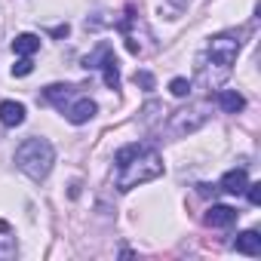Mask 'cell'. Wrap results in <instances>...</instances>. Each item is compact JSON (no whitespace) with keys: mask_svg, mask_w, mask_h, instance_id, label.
<instances>
[{"mask_svg":"<svg viewBox=\"0 0 261 261\" xmlns=\"http://www.w3.org/2000/svg\"><path fill=\"white\" fill-rule=\"evenodd\" d=\"M31 71H34V62H31V56H22V59L13 65V74H16V77H28Z\"/></svg>","mask_w":261,"mask_h":261,"instance_id":"2e32d148","label":"cell"},{"mask_svg":"<svg viewBox=\"0 0 261 261\" xmlns=\"http://www.w3.org/2000/svg\"><path fill=\"white\" fill-rule=\"evenodd\" d=\"M243 194H249V203H252V206H261V185H258V181H255V185H246Z\"/></svg>","mask_w":261,"mask_h":261,"instance_id":"e0dca14e","label":"cell"},{"mask_svg":"<svg viewBox=\"0 0 261 261\" xmlns=\"http://www.w3.org/2000/svg\"><path fill=\"white\" fill-rule=\"evenodd\" d=\"M139 86H145V89H154V77L148 74V71H136V77H133Z\"/></svg>","mask_w":261,"mask_h":261,"instance_id":"ac0fdd59","label":"cell"},{"mask_svg":"<svg viewBox=\"0 0 261 261\" xmlns=\"http://www.w3.org/2000/svg\"><path fill=\"white\" fill-rule=\"evenodd\" d=\"M10 230H13V227H10V224H7L4 218H0V233H10Z\"/></svg>","mask_w":261,"mask_h":261,"instance_id":"ffe728a7","label":"cell"},{"mask_svg":"<svg viewBox=\"0 0 261 261\" xmlns=\"http://www.w3.org/2000/svg\"><path fill=\"white\" fill-rule=\"evenodd\" d=\"M117 31L126 37V49L133 53V56H145V53H148V43H145V40H151V34H148V25L142 22L136 4H129V7H126L123 19L117 22Z\"/></svg>","mask_w":261,"mask_h":261,"instance_id":"277c9868","label":"cell"},{"mask_svg":"<svg viewBox=\"0 0 261 261\" xmlns=\"http://www.w3.org/2000/svg\"><path fill=\"white\" fill-rule=\"evenodd\" d=\"M233 249L243 252V255H249V258H258V255H261V237H258V230H243V233H237Z\"/></svg>","mask_w":261,"mask_h":261,"instance_id":"ba28073f","label":"cell"},{"mask_svg":"<svg viewBox=\"0 0 261 261\" xmlns=\"http://www.w3.org/2000/svg\"><path fill=\"white\" fill-rule=\"evenodd\" d=\"M68 31H71V28H68V22H65V25H56L49 34H53V37H68Z\"/></svg>","mask_w":261,"mask_h":261,"instance_id":"d6986e66","label":"cell"},{"mask_svg":"<svg viewBox=\"0 0 261 261\" xmlns=\"http://www.w3.org/2000/svg\"><path fill=\"white\" fill-rule=\"evenodd\" d=\"M240 37L243 34L227 31V34H218V37L209 40L206 53L197 59V71H200V80L206 86H218V83L227 80V74L233 71V62L240 56V46H243Z\"/></svg>","mask_w":261,"mask_h":261,"instance_id":"7a4b0ae2","label":"cell"},{"mask_svg":"<svg viewBox=\"0 0 261 261\" xmlns=\"http://www.w3.org/2000/svg\"><path fill=\"white\" fill-rule=\"evenodd\" d=\"M0 123L4 126H22L25 123V105L22 101H4L0 105Z\"/></svg>","mask_w":261,"mask_h":261,"instance_id":"30bf717a","label":"cell"},{"mask_svg":"<svg viewBox=\"0 0 261 261\" xmlns=\"http://www.w3.org/2000/svg\"><path fill=\"white\" fill-rule=\"evenodd\" d=\"M101 74H105V86L108 89H120V65H117V56H114V49L101 59Z\"/></svg>","mask_w":261,"mask_h":261,"instance_id":"7c38bea8","label":"cell"},{"mask_svg":"<svg viewBox=\"0 0 261 261\" xmlns=\"http://www.w3.org/2000/svg\"><path fill=\"white\" fill-rule=\"evenodd\" d=\"M215 101H218V108H221L224 114H240V111L246 108V98H243L237 89H221V92L215 95Z\"/></svg>","mask_w":261,"mask_h":261,"instance_id":"8fae6325","label":"cell"},{"mask_svg":"<svg viewBox=\"0 0 261 261\" xmlns=\"http://www.w3.org/2000/svg\"><path fill=\"white\" fill-rule=\"evenodd\" d=\"M108 53H111V43H105V40H101V43H98V46H95V49H92V53H89V56L83 59V68H86V71H95V68L101 65V59H105Z\"/></svg>","mask_w":261,"mask_h":261,"instance_id":"5bb4252c","label":"cell"},{"mask_svg":"<svg viewBox=\"0 0 261 261\" xmlns=\"http://www.w3.org/2000/svg\"><path fill=\"white\" fill-rule=\"evenodd\" d=\"M114 163H117V191H133L163 175V157L154 148H145L139 142L120 148L114 154Z\"/></svg>","mask_w":261,"mask_h":261,"instance_id":"6da1fadb","label":"cell"},{"mask_svg":"<svg viewBox=\"0 0 261 261\" xmlns=\"http://www.w3.org/2000/svg\"><path fill=\"white\" fill-rule=\"evenodd\" d=\"M53 163H56V151H53V145H49L46 139H28V142L19 145V151H16V166H19L28 178H34V181H43V178L49 175Z\"/></svg>","mask_w":261,"mask_h":261,"instance_id":"3957f363","label":"cell"},{"mask_svg":"<svg viewBox=\"0 0 261 261\" xmlns=\"http://www.w3.org/2000/svg\"><path fill=\"white\" fill-rule=\"evenodd\" d=\"M237 218H240V212L233 206H209L206 209V224L209 227H230V224H237Z\"/></svg>","mask_w":261,"mask_h":261,"instance_id":"52a82bcc","label":"cell"},{"mask_svg":"<svg viewBox=\"0 0 261 261\" xmlns=\"http://www.w3.org/2000/svg\"><path fill=\"white\" fill-rule=\"evenodd\" d=\"M65 117H68V123H74V126H80V123H89L92 117H95V101L89 98V95H77V98H71L68 101V108L62 111Z\"/></svg>","mask_w":261,"mask_h":261,"instance_id":"8992f818","label":"cell"},{"mask_svg":"<svg viewBox=\"0 0 261 261\" xmlns=\"http://www.w3.org/2000/svg\"><path fill=\"white\" fill-rule=\"evenodd\" d=\"M209 120V108L206 105H191V108H181V111H172L169 114V123H166V133L181 139L188 133H197V129Z\"/></svg>","mask_w":261,"mask_h":261,"instance_id":"5b68a950","label":"cell"},{"mask_svg":"<svg viewBox=\"0 0 261 261\" xmlns=\"http://www.w3.org/2000/svg\"><path fill=\"white\" fill-rule=\"evenodd\" d=\"M169 92H172L175 98H185V95L191 92V80H185V77H175V80L169 83Z\"/></svg>","mask_w":261,"mask_h":261,"instance_id":"9a60e30c","label":"cell"},{"mask_svg":"<svg viewBox=\"0 0 261 261\" xmlns=\"http://www.w3.org/2000/svg\"><path fill=\"white\" fill-rule=\"evenodd\" d=\"M246 185H249L246 169H230V172H224V175H221V181H218V188H221L224 194H243V191H246Z\"/></svg>","mask_w":261,"mask_h":261,"instance_id":"9c48e42d","label":"cell"},{"mask_svg":"<svg viewBox=\"0 0 261 261\" xmlns=\"http://www.w3.org/2000/svg\"><path fill=\"white\" fill-rule=\"evenodd\" d=\"M37 49H40V37L37 34H19L13 40V53L16 56H34Z\"/></svg>","mask_w":261,"mask_h":261,"instance_id":"4fadbf2b","label":"cell"}]
</instances>
